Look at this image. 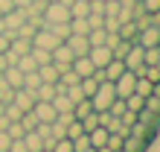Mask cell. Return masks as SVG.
Segmentation results:
<instances>
[{
    "label": "cell",
    "mask_w": 160,
    "mask_h": 152,
    "mask_svg": "<svg viewBox=\"0 0 160 152\" xmlns=\"http://www.w3.org/2000/svg\"><path fill=\"white\" fill-rule=\"evenodd\" d=\"M117 100V91H114V82H99V88L93 91V97H90V106L93 111H108L111 108V102Z\"/></svg>",
    "instance_id": "6da1fadb"
},
{
    "label": "cell",
    "mask_w": 160,
    "mask_h": 152,
    "mask_svg": "<svg viewBox=\"0 0 160 152\" xmlns=\"http://www.w3.org/2000/svg\"><path fill=\"white\" fill-rule=\"evenodd\" d=\"M41 18H44V24H67L70 21V9L64 3H58V0H52V3L44 6Z\"/></svg>",
    "instance_id": "7a4b0ae2"
},
{
    "label": "cell",
    "mask_w": 160,
    "mask_h": 152,
    "mask_svg": "<svg viewBox=\"0 0 160 152\" xmlns=\"http://www.w3.org/2000/svg\"><path fill=\"white\" fill-rule=\"evenodd\" d=\"M134 85H137V73L125 68V70L119 73V79H114V91H117L119 100H125V97H131V94H134Z\"/></svg>",
    "instance_id": "3957f363"
},
{
    "label": "cell",
    "mask_w": 160,
    "mask_h": 152,
    "mask_svg": "<svg viewBox=\"0 0 160 152\" xmlns=\"http://www.w3.org/2000/svg\"><path fill=\"white\" fill-rule=\"evenodd\" d=\"M58 44H61V38H58V35H52L47 26H41V30L32 35V47H41V50H50V53H52Z\"/></svg>",
    "instance_id": "277c9868"
},
{
    "label": "cell",
    "mask_w": 160,
    "mask_h": 152,
    "mask_svg": "<svg viewBox=\"0 0 160 152\" xmlns=\"http://www.w3.org/2000/svg\"><path fill=\"white\" fill-rule=\"evenodd\" d=\"M88 59L93 62V68H96V70H102L111 59H114V53H111L108 44H96V47H90V50H88Z\"/></svg>",
    "instance_id": "5b68a950"
},
{
    "label": "cell",
    "mask_w": 160,
    "mask_h": 152,
    "mask_svg": "<svg viewBox=\"0 0 160 152\" xmlns=\"http://www.w3.org/2000/svg\"><path fill=\"white\" fill-rule=\"evenodd\" d=\"M137 44L140 47H157L160 44V26H154V24L143 26V30L137 32Z\"/></svg>",
    "instance_id": "8992f818"
},
{
    "label": "cell",
    "mask_w": 160,
    "mask_h": 152,
    "mask_svg": "<svg viewBox=\"0 0 160 152\" xmlns=\"http://www.w3.org/2000/svg\"><path fill=\"white\" fill-rule=\"evenodd\" d=\"M143 53H146V50H143V47H140V44L134 41V44L128 47V53L122 56V62H125V68H128V70H137V68H143V64H146Z\"/></svg>",
    "instance_id": "52a82bcc"
},
{
    "label": "cell",
    "mask_w": 160,
    "mask_h": 152,
    "mask_svg": "<svg viewBox=\"0 0 160 152\" xmlns=\"http://www.w3.org/2000/svg\"><path fill=\"white\" fill-rule=\"evenodd\" d=\"M12 102H15L21 111H32V106L38 102V97H35V91H29V88H18L15 97H12Z\"/></svg>",
    "instance_id": "ba28073f"
},
{
    "label": "cell",
    "mask_w": 160,
    "mask_h": 152,
    "mask_svg": "<svg viewBox=\"0 0 160 152\" xmlns=\"http://www.w3.org/2000/svg\"><path fill=\"white\" fill-rule=\"evenodd\" d=\"M67 47L73 50V56H88V50H90V41H88V35H76V32H70L67 38Z\"/></svg>",
    "instance_id": "9c48e42d"
},
{
    "label": "cell",
    "mask_w": 160,
    "mask_h": 152,
    "mask_svg": "<svg viewBox=\"0 0 160 152\" xmlns=\"http://www.w3.org/2000/svg\"><path fill=\"white\" fill-rule=\"evenodd\" d=\"M32 114L38 117V123H52L55 120V108H52V102H44V100H38L32 106Z\"/></svg>",
    "instance_id": "30bf717a"
},
{
    "label": "cell",
    "mask_w": 160,
    "mask_h": 152,
    "mask_svg": "<svg viewBox=\"0 0 160 152\" xmlns=\"http://www.w3.org/2000/svg\"><path fill=\"white\" fill-rule=\"evenodd\" d=\"M128 135H134V138H140V140H146V144H152V138L157 135V129L154 126H148V123H134V126L128 129Z\"/></svg>",
    "instance_id": "8fae6325"
},
{
    "label": "cell",
    "mask_w": 160,
    "mask_h": 152,
    "mask_svg": "<svg viewBox=\"0 0 160 152\" xmlns=\"http://www.w3.org/2000/svg\"><path fill=\"white\" fill-rule=\"evenodd\" d=\"M0 79H3V82L9 85V88H15V91H18V88H23V73L18 70L15 64H9V68H6L3 73H0Z\"/></svg>",
    "instance_id": "7c38bea8"
},
{
    "label": "cell",
    "mask_w": 160,
    "mask_h": 152,
    "mask_svg": "<svg viewBox=\"0 0 160 152\" xmlns=\"http://www.w3.org/2000/svg\"><path fill=\"white\" fill-rule=\"evenodd\" d=\"M70 68L79 73V79H84V76H93V70H96V68H93V62L88 59V56H76Z\"/></svg>",
    "instance_id": "4fadbf2b"
},
{
    "label": "cell",
    "mask_w": 160,
    "mask_h": 152,
    "mask_svg": "<svg viewBox=\"0 0 160 152\" xmlns=\"http://www.w3.org/2000/svg\"><path fill=\"white\" fill-rule=\"evenodd\" d=\"M73 59H76V56H73V50L67 47V41H61V44L52 50V62H55V64H73Z\"/></svg>",
    "instance_id": "5bb4252c"
},
{
    "label": "cell",
    "mask_w": 160,
    "mask_h": 152,
    "mask_svg": "<svg viewBox=\"0 0 160 152\" xmlns=\"http://www.w3.org/2000/svg\"><path fill=\"white\" fill-rule=\"evenodd\" d=\"M29 50H32V41H29V38L15 35L12 41H9V53H12V56H23V53H29Z\"/></svg>",
    "instance_id": "9a60e30c"
},
{
    "label": "cell",
    "mask_w": 160,
    "mask_h": 152,
    "mask_svg": "<svg viewBox=\"0 0 160 152\" xmlns=\"http://www.w3.org/2000/svg\"><path fill=\"white\" fill-rule=\"evenodd\" d=\"M137 32H140V26L134 21H122L119 30H117V35L122 38V41H137Z\"/></svg>",
    "instance_id": "2e32d148"
},
{
    "label": "cell",
    "mask_w": 160,
    "mask_h": 152,
    "mask_svg": "<svg viewBox=\"0 0 160 152\" xmlns=\"http://www.w3.org/2000/svg\"><path fill=\"white\" fill-rule=\"evenodd\" d=\"M23 144H26V152H41L44 149V140H41V135L38 132H23Z\"/></svg>",
    "instance_id": "e0dca14e"
},
{
    "label": "cell",
    "mask_w": 160,
    "mask_h": 152,
    "mask_svg": "<svg viewBox=\"0 0 160 152\" xmlns=\"http://www.w3.org/2000/svg\"><path fill=\"white\" fill-rule=\"evenodd\" d=\"M67 9H70V18H88L90 15V0H73Z\"/></svg>",
    "instance_id": "ac0fdd59"
},
{
    "label": "cell",
    "mask_w": 160,
    "mask_h": 152,
    "mask_svg": "<svg viewBox=\"0 0 160 152\" xmlns=\"http://www.w3.org/2000/svg\"><path fill=\"white\" fill-rule=\"evenodd\" d=\"M146 140H140V138H134V135H125L122 138V149L125 152H146Z\"/></svg>",
    "instance_id": "d6986e66"
},
{
    "label": "cell",
    "mask_w": 160,
    "mask_h": 152,
    "mask_svg": "<svg viewBox=\"0 0 160 152\" xmlns=\"http://www.w3.org/2000/svg\"><path fill=\"white\" fill-rule=\"evenodd\" d=\"M137 120L140 123H148V126H154V129H160V114H154V111H148L146 106L137 111Z\"/></svg>",
    "instance_id": "ffe728a7"
},
{
    "label": "cell",
    "mask_w": 160,
    "mask_h": 152,
    "mask_svg": "<svg viewBox=\"0 0 160 152\" xmlns=\"http://www.w3.org/2000/svg\"><path fill=\"white\" fill-rule=\"evenodd\" d=\"M79 88H82V94H84V97H93V91H96L99 88V79H96V76H84V79L79 82Z\"/></svg>",
    "instance_id": "44dd1931"
},
{
    "label": "cell",
    "mask_w": 160,
    "mask_h": 152,
    "mask_svg": "<svg viewBox=\"0 0 160 152\" xmlns=\"http://www.w3.org/2000/svg\"><path fill=\"white\" fill-rule=\"evenodd\" d=\"M90 111H93V106H90V100L84 97V100H79L76 106H73V117H76V120H82V117H88Z\"/></svg>",
    "instance_id": "7402d4cb"
},
{
    "label": "cell",
    "mask_w": 160,
    "mask_h": 152,
    "mask_svg": "<svg viewBox=\"0 0 160 152\" xmlns=\"http://www.w3.org/2000/svg\"><path fill=\"white\" fill-rule=\"evenodd\" d=\"M70 32H76V35H88V32H90L88 18H70Z\"/></svg>",
    "instance_id": "603a6c76"
},
{
    "label": "cell",
    "mask_w": 160,
    "mask_h": 152,
    "mask_svg": "<svg viewBox=\"0 0 160 152\" xmlns=\"http://www.w3.org/2000/svg\"><path fill=\"white\" fill-rule=\"evenodd\" d=\"M44 26H47V30H50L52 35H58L61 41H64V38L70 35V21H67V24H44Z\"/></svg>",
    "instance_id": "cb8c5ba5"
},
{
    "label": "cell",
    "mask_w": 160,
    "mask_h": 152,
    "mask_svg": "<svg viewBox=\"0 0 160 152\" xmlns=\"http://www.w3.org/2000/svg\"><path fill=\"white\" fill-rule=\"evenodd\" d=\"M152 88L154 85L146 79V76H137V85H134V94H140V97H148V94H152Z\"/></svg>",
    "instance_id": "d4e9b609"
},
{
    "label": "cell",
    "mask_w": 160,
    "mask_h": 152,
    "mask_svg": "<svg viewBox=\"0 0 160 152\" xmlns=\"http://www.w3.org/2000/svg\"><path fill=\"white\" fill-rule=\"evenodd\" d=\"M105 38H108L105 26H99V30H90V32H88V41H90V47H96V44H105Z\"/></svg>",
    "instance_id": "484cf974"
},
{
    "label": "cell",
    "mask_w": 160,
    "mask_h": 152,
    "mask_svg": "<svg viewBox=\"0 0 160 152\" xmlns=\"http://www.w3.org/2000/svg\"><path fill=\"white\" fill-rule=\"evenodd\" d=\"M32 59H35V64H47V62H52V53L50 50H41V47H32Z\"/></svg>",
    "instance_id": "4316f807"
},
{
    "label": "cell",
    "mask_w": 160,
    "mask_h": 152,
    "mask_svg": "<svg viewBox=\"0 0 160 152\" xmlns=\"http://www.w3.org/2000/svg\"><path fill=\"white\" fill-rule=\"evenodd\" d=\"M146 106V97H140V94H131V97H125V108L128 111H140Z\"/></svg>",
    "instance_id": "83f0119b"
},
{
    "label": "cell",
    "mask_w": 160,
    "mask_h": 152,
    "mask_svg": "<svg viewBox=\"0 0 160 152\" xmlns=\"http://www.w3.org/2000/svg\"><path fill=\"white\" fill-rule=\"evenodd\" d=\"M143 59H146V64H160V47H143Z\"/></svg>",
    "instance_id": "f1b7e54d"
},
{
    "label": "cell",
    "mask_w": 160,
    "mask_h": 152,
    "mask_svg": "<svg viewBox=\"0 0 160 152\" xmlns=\"http://www.w3.org/2000/svg\"><path fill=\"white\" fill-rule=\"evenodd\" d=\"M50 152H73V140H70V138H58V140L52 144Z\"/></svg>",
    "instance_id": "f546056e"
},
{
    "label": "cell",
    "mask_w": 160,
    "mask_h": 152,
    "mask_svg": "<svg viewBox=\"0 0 160 152\" xmlns=\"http://www.w3.org/2000/svg\"><path fill=\"white\" fill-rule=\"evenodd\" d=\"M12 97H15V88H9V85L0 79V102H3V106H9V102H12Z\"/></svg>",
    "instance_id": "4dcf8cb0"
},
{
    "label": "cell",
    "mask_w": 160,
    "mask_h": 152,
    "mask_svg": "<svg viewBox=\"0 0 160 152\" xmlns=\"http://www.w3.org/2000/svg\"><path fill=\"white\" fill-rule=\"evenodd\" d=\"M88 146H90V140H88V132H82V135H79L76 140H73V152H84Z\"/></svg>",
    "instance_id": "1f68e13d"
},
{
    "label": "cell",
    "mask_w": 160,
    "mask_h": 152,
    "mask_svg": "<svg viewBox=\"0 0 160 152\" xmlns=\"http://www.w3.org/2000/svg\"><path fill=\"white\" fill-rule=\"evenodd\" d=\"M111 152H117L119 146H122V135H117V132H111V135H108V144H105Z\"/></svg>",
    "instance_id": "d6a6232c"
},
{
    "label": "cell",
    "mask_w": 160,
    "mask_h": 152,
    "mask_svg": "<svg viewBox=\"0 0 160 152\" xmlns=\"http://www.w3.org/2000/svg\"><path fill=\"white\" fill-rule=\"evenodd\" d=\"M119 123H122V126H128V129H131V126L137 123V111H128V108H125V111H122V117H119Z\"/></svg>",
    "instance_id": "836d02e7"
},
{
    "label": "cell",
    "mask_w": 160,
    "mask_h": 152,
    "mask_svg": "<svg viewBox=\"0 0 160 152\" xmlns=\"http://www.w3.org/2000/svg\"><path fill=\"white\" fill-rule=\"evenodd\" d=\"M140 6L146 9L148 15H154V12H160V0H140Z\"/></svg>",
    "instance_id": "e575fe53"
},
{
    "label": "cell",
    "mask_w": 160,
    "mask_h": 152,
    "mask_svg": "<svg viewBox=\"0 0 160 152\" xmlns=\"http://www.w3.org/2000/svg\"><path fill=\"white\" fill-rule=\"evenodd\" d=\"M146 108H148V111H154V114H160V100L148 94V97H146Z\"/></svg>",
    "instance_id": "d590c367"
},
{
    "label": "cell",
    "mask_w": 160,
    "mask_h": 152,
    "mask_svg": "<svg viewBox=\"0 0 160 152\" xmlns=\"http://www.w3.org/2000/svg\"><path fill=\"white\" fill-rule=\"evenodd\" d=\"M9 41H12V38H9L6 32H0V53H6V50H9Z\"/></svg>",
    "instance_id": "8d00e7d4"
},
{
    "label": "cell",
    "mask_w": 160,
    "mask_h": 152,
    "mask_svg": "<svg viewBox=\"0 0 160 152\" xmlns=\"http://www.w3.org/2000/svg\"><path fill=\"white\" fill-rule=\"evenodd\" d=\"M12 0H0V15H6V12H12Z\"/></svg>",
    "instance_id": "74e56055"
},
{
    "label": "cell",
    "mask_w": 160,
    "mask_h": 152,
    "mask_svg": "<svg viewBox=\"0 0 160 152\" xmlns=\"http://www.w3.org/2000/svg\"><path fill=\"white\" fill-rule=\"evenodd\" d=\"M29 3H32V0H12L15 9H29Z\"/></svg>",
    "instance_id": "f35d334b"
},
{
    "label": "cell",
    "mask_w": 160,
    "mask_h": 152,
    "mask_svg": "<svg viewBox=\"0 0 160 152\" xmlns=\"http://www.w3.org/2000/svg\"><path fill=\"white\" fill-rule=\"evenodd\" d=\"M84 152H96V149H93V146H88V149H84Z\"/></svg>",
    "instance_id": "ab89813d"
},
{
    "label": "cell",
    "mask_w": 160,
    "mask_h": 152,
    "mask_svg": "<svg viewBox=\"0 0 160 152\" xmlns=\"http://www.w3.org/2000/svg\"><path fill=\"white\" fill-rule=\"evenodd\" d=\"M117 152H125V149H122V146H119V149H117Z\"/></svg>",
    "instance_id": "60d3db41"
},
{
    "label": "cell",
    "mask_w": 160,
    "mask_h": 152,
    "mask_svg": "<svg viewBox=\"0 0 160 152\" xmlns=\"http://www.w3.org/2000/svg\"><path fill=\"white\" fill-rule=\"evenodd\" d=\"M47 3H52V0H47Z\"/></svg>",
    "instance_id": "b9f144b4"
},
{
    "label": "cell",
    "mask_w": 160,
    "mask_h": 152,
    "mask_svg": "<svg viewBox=\"0 0 160 152\" xmlns=\"http://www.w3.org/2000/svg\"><path fill=\"white\" fill-rule=\"evenodd\" d=\"M137 3H140V0H137Z\"/></svg>",
    "instance_id": "7bdbcfd3"
},
{
    "label": "cell",
    "mask_w": 160,
    "mask_h": 152,
    "mask_svg": "<svg viewBox=\"0 0 160 152\" xmlns=\"http://www.w3.org/2000/svg\"><path fill=\"white\" fill-rule=\"evenodd\" d=\"M157 47H160V44H157Z\"/></svg>",
    "instance_id": "ee69618b"
}]
</instances>
